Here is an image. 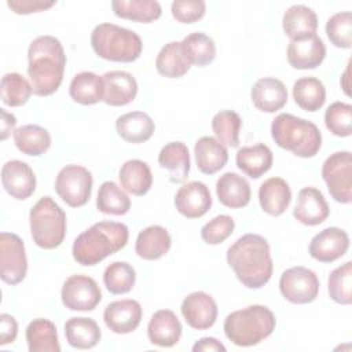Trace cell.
<instances>
[{
    "mask_svg": "<svg viewBox=\"0 0 352 352\" xmlns=\"http://www.w3.org/2000/svg\"><path fill=\"white\" fill-rule=\"evenodd\" d=\"M158 164L169 170L170 183H183L190 173V153L183 142L166 143L158 153Z\"/></svg>",
    "mask_w": 352,
    "mask_h": 352,
    "instance_id": "cell-30",
    "label": "cell"
},
{
    "mask_svg": "<svg viewBox=\"0 0 352 352\" xmlns=\"http://www.w3.org/2000/svg\"><path fill=\"white\" fill-rule=\"evenodd\" d=\"M293 99L300 109L314 113L323 107L326 88L316 77H301L293 84Z\"/></svg>",
    "mask_w": 352,
    "mask_h": 352,
    "instance_id": "cell-37",
    "label": "cell"
},
{
    "mask_svg": "<svg viewBox=\"0 0 352 352\" xmlns=\"http://www.w3.org/2000/svg\"><path fill=\"white\" fill-rule=\"evenodd\" d=\"M326 34L330 43L342 50L352 47V14L341 11L331 15L326 22Z\"/></svg>",
    "mask_w": 352,
    "mask_h": 352,
    "instance_id": "cell-46",
    "label": "cell"
},
{
    "mask_svg": "<svg viewBox=\"0 0 352 352\" xmlns=\"http://www.w3.org/2000/svg\"><path fill=\"white\" fill-rule=\"evenodd\" d=\"M7 6L19 15H28L32 12H40L55 6V1H44V0H8Z\"/></svg>",
    "mask_w": 352,
    "mask_h": 352,
    "instance_id": "cell-49",
    "label": "cell"
},
{
    "mask_svg": "<svg viewBox=\"0 0 352 352\" xmlns=\"http://www.w3.org/2000/svg\"><path fill=\"white\" fill-rule=\"evenodd\" d=\"M111 10L118 18L140 23L157 21L162 14L161 4L155 0H113Z\"/></svg>",
    "mask_w": 352,
    "mask_h": 352,
    "instance_id": "cell-36",
    "label": "cell"
},
{
    "mask_svg": "<svg viewBox=\"0 0 352 352\" xmlns=\"http://www.w3.org/2000/svg\"><path fill=\"white\" fill-rule=\"evenodd\" d=\"M142 305L132 298L113 301L103 311V320L107 329L116 334H128L138 329L142 322Z\"/></svg>",
    "mask_w": 352,
    "mask_h": 352,
    "instance_id": "cell-16",
    "label": "cell"
},
{
    "mask_svg": "<svg viewBox=\"0 0 352 352\" xmlns=\"http://www.w3.org/2000/svg\"><path fill=\"white\" fill-rule=\"evenodd\" d=\"M276 326L274 312L261 304L236 309L224 319V334L236 346H253L268 338Z\"/></svg>",
    "mask_w": 352,
    "mask_h": 352,
    "instance_id": "cell-4",
    "label": "cell"
},
{
    "mask_svg": "<svg viewBox=\"0 0 352 352\" xmlns=\"http://www.w3.org/2000/svg\"><path fill=\"white\" fill-rule=\"evenodd\" d=\"M0 94L1 102L6 106L19 107L29 100L30 95L33 94V88L30 81H28L22 74L11 72L1 77Z\"/></svg>",
    "mask_w": 352,
    "mask_h": 352,
    "instance_id": "cell-41",
    "label": "cell"
},
{
    "mask_svg": "<svg viewBox=\"0 0 352 352\" xmlns=\"http://www.w3.org/2000/svg\"><path fill=\"white\" fill-rule=\"evenodd\" d=\"M216 195L224 206L241 209L250 202L252 190L243 176L235 172H226L216 182Z\"/></svg>",
    "mask_w": 352,
    "mask_h": 352,
    "instance_id": "cell-24",
    "label": "cell"
},
{
    "mask_svg": "<svg viewBox=\"0 0 352 352\" xmlns=\"http://www.w3.org/2000/svg\"><path fill=\"white\" fill-rule=\"evenodd\" d=\"M190 67L191 65L182 51L180 41L165 44L155 58L157 72L166 78H180L190 70Z\"/></svg>",
    "mask_w": 352,
    "mask_h": 352,
    "instance_id": "cell-38",
    "label": "cell"
},
{
    "mask_svg": "<svg viewBox=\"0 0 352 352\" xmlns=\"http://www.w3.org/2000/svg\"><path fill=\"white\" fill-rule=\"evenodd\" d=\"M104 95L103 102L109 106H126L135 100L138 95L136 78L124 70L106 72L103 76Z\"/></svg>",
    "mask_w": 352,
    "mask_h": 352,
    "instance_id": "cell-19",
    "label": "cell"
},
{
    "mask_svg": "<svg viewBox=\"0 0 352 352\" xmlns=\"http://www.w3.org/2000/svg\"><path fill=\"white\" fill-rule=\"evenodd\" d=\"M1 111V140H6L11 132H14L16 125V118L14 114L7 113L4 109H0Z\"/></svg>",
    "mask_w": 352,
    "mask_h": 352,
    "instance_id": "cell-52",
    "label": "cell"
},
{
    "mask_svg": "<svg viewBox=\"0 0 352 352\" xmlns=\"http://www.w3.org/2000/svg\"><path fill=\"white\" fill-rule=\"evenodd\" d=\"M96 208L104 214L122 216L131 209V198L113 180L103 182L98 190Z\"/></svg>",
    "mask_w": 352,
    "mask_h": 352,
    "instance_id": "cell-40",
    "label": "cell"
},
{
    "mask_svg": "<svg viewBox=\"0 0 352 352\" xmlns=\"http://www.w3.org/2000/svg\"><path fill=\"white\" fill-rule=\"evenodd\" d=\"M176 210L187 219H199L206 214L212 206V195L208 186L192 180L183 184L175 195Z\"/></svg>",
    "mask_w": 352,
    "mask_h": 352,
    "instance_id": "cell-15",
    "label": "cell"
},
{
    "mask_svg": "<svg viewBox=\"0 0 352 352\" xmlns=\"http://www.w3.org/2000/svg\"><path fill=\"white\" fill-rule=\"evenodd\" d=\"M226 258L238 280L248 289H260L272 276L271 249L267 239L258 234L239 236L228 248Z\"/></svg>",
    "mask_w": 352,
    "mask_h": 352,
    "instance_id": "cell-1",
    "label": "cell"
},
{
    "mask_svg": "<svg viewBox=\"0 0 352 352\" xmlns=\"http://www.w3.org/2000/svg\"><path fill=\"white\" fill-rule=\"evenodd\" d=\"M242 118L232 110H221L212 118V129L216 139L227 147L239 146V131Z\"/></svg>",
    "mask_w": 352,
    "mask_h": 352,
    "instance_id": "cell-43",
    "label": "cell"
},
{
    "mask_svg": "<svg viewBox=\"0 0 352 352\" xmlns=\"http://www.w3.org/2000/svg\"><path fill=\"white\" fill-rule=\"evenodd\" d=\"M92 173L81 165L63 166L55 179V191L59 198L72 208L84 206L92 194Z\"/></svg>",
    "mask_w": 352,
    "mask_h": 352,
    "instance_id": "cell-8",
    "label": "cell"
},
{
    "mask_svg": "<svg viewBox=\"0 0 352 352\" xmlns=\"http://www.w3.org/2000/svg\"><path fill=\"white\" fill-rule=\"evenodd\" d=\"M182 323L170 309L154 312L147 324V337L151 344L162 348H170L180 341Z\"/></svg>",
    "mask_w": 352,
    "mask_h": 352,
    "instance_id": "cell-20",
    "label": "cell"
},
{
    "mask_svg": "<svg viewBox=\"0 0 352 352\" xmlns=\"http://www.w3.org/2000/svg\"><path fill=\"white\" fill-rule=\"evenodd\" d=\"M180 43L182 51L190 65L206 66L214 60L216 44L208 34L201 32L190 33Z\"/></svg>",
    "mask_w": 352,
    "mask_h": 352,
    "instance_id": "cell-39",
    "label": "cell"
},
{
    "mask_svg": "<svg viewBox=\"0 0 352 352\" xmlns=\"http://www.w3.org/2000/svg\"><path fill=\"white\" fill-rule=\"evenodd\" d=\"M18 334V323L10 314L0 315V345H7L15 341Z\"/></svg>",
    "mask_w": 352,
    "mask_h": 352,
    "instance_id": "cell-50",
    "label": "cell"
},
{
    "mask_svg": "<svg viewBox=\"0 0 352 352\" xmlns=\"http://www.w3.org/2000/svg\"><path fill=\"white\" fill-rule=\"evenodd\" d=\"M195 164L204 175H214L223 169L228 161V151L216 138L202 136L194 146Z\"/></svg>",
    "mask_w": 352,
    "mask_h": 352,
    "instance_id": "cell-28",
    "label": "cell"
},
{
    "mask_svg": "<svg viewBox=\"0 0 352 352\" xmlns=\"http://www.w3.org/2000/svg\"><path fill=\"white\" fill-rule=\"evenodd\" d=\"M286 56L289 65L294 69H316L324 60L326 47L323 40L316 34L305 40L290 41Z\"/></svg>",
    "mask_w": 352,
    "mask_h": 352,
    "instance_id": "cell-23",
    "label": "cell"
},
{
    "mask_svg": "<svg viewBox=\"0 0 352 352\" xmlns=\"http://www.w3.org/2000/svg\"><path fill=\"white\" fill-rule=\"evenodd\" d=\"M12 138L16 148L26 155H43L51 147L50 132L37 124H26L16 128L12 132Z\"/></svg>",
    "mask_w": 352,
    "mask_h": 352,
    "instance_id": "cell-34",
    "label": "cell"
},
{
    "mask_svg": "<svg viewBox=\"0 0 352 352\" xmlns=\"http://www.w3.org/2000/svg\"><path fill=\"white\" fill-rule=\"evenodd\" d=\"M172 246V239L168 230L162 226H148L143 228L135 242V252L143 260H158L164 257Z\"/></svg>",
    "mask_w": 352,
    "mask_h": 352,
    "instance_id": "cell-26",
    "label": "cell"
},
{
    "mask_svg": "<svg viewBox=\"0 0 352 352\" xmlns=\"http://www.w3.org/2000/svg\"><path fill=\"white\" fill-rule=\"evenodd\" d=\"M60 298L67 309L88 312L102 301V292L94 278L78 274L69 276L63 282Z\"/></svg>",
    "mask_w": 352,
    "mask_h": 352,
    "instance_id": "cell-12",
    "label": "cell"
},
{
    "mask_svg": "<svg viewBox=\"0 0 352 352\" xmlns=\"http://www.w3.org/2000/svg\"><path fill=\"white\" fill-rule=\"evenodd\" d=\"M66 55L62 43L50 34L34 38L28 50V76L37 96H48L62 84Z\"/></svg>",
    "mask_w": 352,
    "mask_h": 352,
    "instance_id": "cell-2",
    "label": "cell"
},
{
    "mask_svg": "<svg viewBox=\"0 0 352 352\" xmlns=\"http://www.w3.org/2000/svg\"><path fill=\"white\" fill-rule=\"evenodd\" d=\"M1 184L15 199H28L36 190V175L23 161L11 160L1 168Z\"/></svg>",
    "mask_w": 352,
    "mask_h": 352,
    "instance_id": "cell-17",
    "label": "cell"
},
{
    "mask_svg": "<svg viewBox=\"0 0 352 352\" xmlns=\"http://www.w3.org/2000/svg\"><path fill=\"white\" fill-rule=\"evenodd\" d=\"M326 128L338 138L352 135V106L345 102H334L324 111Z\"/></svg>",
    "mask_w": 352,
    "mask_h": 352,
    "instance_id": "cell-45",
    "label": "cell"
},
{
    "mask_svg": "<svg viewBox=\"0 0 352 352\" xmlns=\"http://www.w3.org/2000/svg\"><path fill=\"white\" fill-rule=\"evenodd\" d=\"M128 236L129 230L124 223L98 221L74 239L73 258L85 267L96 265L107 256L125 248Z\"/></svg>",
    "mask_w": 352,
    "mask_h": 352,
    "instance_id": "cell-3",
    "label": "cell"
},
{
    "mask_svg": "<svg viewBox=\"0 0 352 352\" xmlns=\"http://www.w3.org/2000/svg\"><path fill=\"white\" fill-rule=\"evenodd\" d=\"M271 136L276 146L300 158H312L322 147L319 128L312 121L289 113H280L272 120Z\"/></svg>",
    "mask_w": 352,
    "mask_h": 352,
    "instance_id": "cell-5",
    "label": "cell"
},
{
    "mask_svg": "<svg viewBox=\"0 0 352 352\" xmlns=\"http://www.w3.org/2000/svg\"><path fill=\"white\" fill-rule=\"evenodd\" d=\"M250 98L257 110L263 113H275L287 103V89L280 80L275 77H263L253 84Z\"/></svg>",
    "mask_w": 352,
    "mask_h": 352,
    "instance_id": "cell-21",
    "label": "cell"
},
{
    "mask_svg": "<svg viewBox=\"0 0 352 352\" xmlns=\"http://www.w3.org/2000/svg\"><path fill=\"white\" fill-rule=\"evenodd\" d=\"M329 296L333 301L341 305H349L352 302V263L345 261L344 264L334 268L327 280Z\"/></svg>",
    "mask_w": 352,
    "mask_h": 352,
    "instance_id": "cell-44",
    "label": "cell"
},
{
    "mask_svg": "<svg viewBox=\"0 0 352 352\" xmlns=\"http://www.w3.org/2000/svg\"><path fill=\"white\" fill-rule=\"evenodd\" d=\"M186 323L195 330L210 329L217 319V304L214 298L205 292H192L180 305Z\"/></svg>",
    "mask_w": 352,
    "mask_h": 352,
    "instance_id": "cell-13",
    "label": "cell"
},
{
    "mask_svg": "<svg viewBox=\"0 0 352 352\" xmlns=\"http://www.w3.org/2000/svg\"><path fill=\"white\" fill-rule=\"evenodd\" d=\"M235 162L239 170L252 179H258L267 173L274 162L271 148L264 143L245 146L236 151Z\"/></svg>",
    "mask_w": 352,
    "mask_h": 352,
    "instance_id": "cell-29",
    "label": "cell"
},
{
    "mask_svg": "<svg viewBox=\"0 0 352 352\" xmlns=\"http://www.w3.org/2000/svg\"><path fill=\"white\" fill-rule=\"evenodd\" d=\"M349 63H348V66H346V69H345V72L342 73V76H341V80H340V84H341V88L344 89V92H345V95L346 96H349L351 95V91H349V88H351V85H349Z\"/></svg>",
    "mask_w": 352,
    "mask_h": 352,
    "instance_id": "cell-53",
    "label": "cell"
},
{
    "mask_svg": "<svg viewBox=\"0 0 352 352\" xmlns=\"http://www.w3.org/2000/svg\"><path fill=\"white\" fill-rule=\"evenodd\" d=\"M116 129L118 136L126 143L139 144L153 136L155 124L144 111H129L116 120Z\"/></svg>",
    "mask_w": 352,
    "mask_h": 352,
    "instance_id": "cell-27",
    "label": "cell"
},
{
    "mask_svg": "<svg viewBox=\"0 0 352 352\" xmlns=\"http://www.w3.org/2000/svg\"><path fill=\"white\" fill-rule=\"evenodd\" d=\"M235 221L230 214H219L205 223L201 228V238L208 245H220L234 232Z\"/></svg>",
    "mask_w": 352,
    "mask_h": 352,
    "instance_id": "cell-47",
    "label": "cell"
},
{
    "mask_svg": "<svg viewBox=\"0 0 352 352\" xmlns=\"http://www.w3.org/2000/svg\"><path fill=\"white\" fill-rule=\"evenodd\" d=\"M70 98L80 104L89 106L103 100V78L94 72H81L76 74L69 85Z\"/></svg>",
    "mask_w": 352,
    "mask_h": 352,
    "instance_id": "cell-33",
    "label": "cell"
},
{
    "mask_svg": "<svg viewBox=\"0 0 352 352\" xmlns=\"http://www.w3.org/2000/svg\"><path fill=\"white\" fill-rule=\"evenodd\" d=\"M205 11L204 0H175L170 6L172 16L180 23H194L205 15Z\"/></svg>",
    "mask_w": 352,
    "mask_h": 352,
    "instance_id": "cell-48",
    "label": "cell"
},
{
    "mask_svg": "<svg viewBox=\"0 0 352 352\" xmlns=\"http://www.w3.org/2000/svg\"><path fill=\"white\" fill-rule=\"evenodd\" d=\"M26 342L30 352H59L60 345L55 324L44 318L33 319L26 327Z\"/></svg>",
    "mask_w": 352,
    "mask_h": 352,
    "instance_id": "cell-35",
    "label": "cell"
},
{
    "mask_svg": "<svg viewBox=\"0 0 352 352\" xmlns=\"http://www.w3.org/2000/svg\"><path fill=\"white\" fill-rule=\"evenodd\" d=\"M349 249L348 234L338 227H327L318 232L309 242L308 252L320 263H333L341 258Z\"/></svg>",
    "mask_w": 352,
    "mask_h": 352,
    "instance_id": "cell-14",
    "label": "cell"
},
{
    "mask_svg": "<svg viewBox=\"0 0 352 352\" xmlns=\"http://www.w3.org/2000/svg\"><path fill=\"white\" fill-rule=\"evenodd\" d=\"M29 226L33 242L38 248L56 249L66 236V213L51 197L45 195L30 209Z\"/></svg>",
    "mask_w": 352,
    "mask_h": 352,
    "instance_id": "cell-7",
    "label": "cell"
},
{
    "mask_svg": "<svg viewBox=\"0 0 352 352\" xmlns=\"http://www.w3.org/2000/svg\"><path fill=\"white\" fill-rule=\"evenodd\" d=\"M135 282V268L126 261H113L103 272V283L111 294H125L131 292Z\"/></svg>",
    "mask_w": 352,
    "mask_h": 352,
    "instance_id": "cell-42",
    "label": "cell"
},
{
    "mask_svg": "<svg viewBox=\"0 0 352 352\" xmlns=\"http://www.w3.org/2000/svg\"><path fill=\"white\" fill-rule=\"evenodd\" d=\"M118 179L124 191L142 197L147 194L153 186V173L147 162L142 160L125 161L118 172Z\"/></svg>",
    "mask_w": 352,
    "mask_h": 352,
    "instance_id": "cell-31",
    "label": "cell"
},
{
    "mask_svg": "<svg viewBox=\"0 0 352 352\" xmlns=\"http://www.w3.org/2000/svg\"><path fill=\"white\" fill-rule=\"evenodd\" d=\"M282 28L292 41L314 37L318 30V15L304 4H294L285 11Z\"/></svg>",
    "mask_w": 352,
    "mask_h": 352,
    "instance_id": "cell-22",
    "label": "cell"
},
{
    "mask_svg": "<svg viewBox=\"0 0 352 352\" xmlns=\"http://www.w3.org/2000/svg\"><path fill=\"white\" fill-rule=\"evenodd\" d=\"M330 214L329 204L316 187H304L298 191L293 216L304 226L314 227L322 224Z\"/></svg>",
    "mask_w": 352,
    "mask_h": 352,
    "instance_id": "cell-18",
    "label": "cell"
},
{
    "mask_svg": "<svg viewBox=\"0 0 352 352\" xmlns=\"http://www.w3.org/2000/svg\"><path fill=\"white\" fill-rule=\"evenodd\" d=\"M65 336L70 346L76 349H91L100 341L102 331L92 318L74 316L65 323Z\"/></svg>",
    "mask_w": 352,
    "mask_h": 352,
    "instance_id": "cell-32",
    "label": "cell"
},
{
    "mask_svg": "<svg viewBox=\"0 0 352 352\" xmlns=\"http://www.w3.org/2000/svg\"><path fill=\"white\" fill-rule=\"evenodd\" d=\"M91 47L99 58L122 63L136 60L143 51V43L138 33L109 22L94 28Z\"/></svg>",
    "mask_w": 352,
    "mask_h": 352,
    "instance_id": "cell-6",
    "label": "cell"
},
{
    "mask_svg": "<svg viewBox=\"0 0 352 352\" xmlns=\"http://www.w3.org/2000/svg\"><path fill=\"white\" fill-rule=\"evenodd\" d=\"M28 274L23 241L14 232L0 234V278L8 285L21 283Z\"/></svg>",
    "mask_w": 352,
    "mask_h": 352,
    "instance_id": "cell-11",
    "label": "cell"
},
{
    "mask_svg": "<svg viewBox=\"0 0 352 352\" xmlns=\"http://www.w3.org/2000/svg\"><path fill=\"white\" fill-rule=\"evenodd\" d=\"M192 352H214L226 351V346L214 337H202L192 345Z\"/></svg>",
    "mask_w": 352,
    "mask_h": 352,
    "instance_id": "cell-51",
    "label": "cell"
},
{
    "mask_svg": "<svg viewBox=\"0 0 352 352\" xmlns=\"http://www.w3.org/2000/svg\"><path fill=\"white\" fill-rule=\"evenodd\" d=\"M322 177L331 198L340 204L352 202V154L336 151L322 165Z\"/></svg>",
    "mask_w": 352,
    "mask_h": 352,
    "instance_id": "cell-9",
    "label": "cell"
},
{
    "mask_svg": "<svg viewBox=\"0 0 352 352\" xmlns=\"http://www.w3.org/2000/svg\"><path fill=\"white\" fill-rule=\"evenodd\" d=\"M316 274L302 265L287 268L279 278V290L283 298L292 304H309L319 294Z\"/></svg>",
    "mask_w": 352,
    "mask_h": 352,
    "instance_id": "cell-10",
    "label": "cell"
},
{
    "mask_svg": "<svg viewBox=\"0 0 352 352\" xmlns=\"http://www.w3.org/2000/svg\"><path fill=\"white\" fill-rule=\"evenodd\" d=\"M258 202L267 214L275 217L283 214L292 202L290 186L278 176L264 180L258 188Z\"/></svg>",
    "mask_w": 352,
    "mask_h": 352,
    "instance_id": "cell-25",
    "label": "cell"
}]
</instances>
